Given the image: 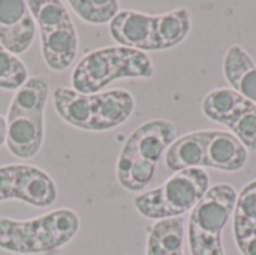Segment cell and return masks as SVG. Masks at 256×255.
<instances>
[{"mask_svg":"<svg viewBox=\"0 0 256 255\" xmlns=\"http://www.w3.org/2000/svg\"><path fill=\"white\" fill-rule=\"evenodd\" d=\"M111 38L120 44L140 51H159L156 42V15L138 11H120L110 23Z\"/></svg>","mask_w":256,"mask_h":255,"instance_id":"9","label":"cell"},{"mask_svg":"<svg viewBox=\"0 0 256 255\" xmlns=\"http://www.w3.org/2000/svg\"><path fill=\"white\" fill-rule=\"evenodd\" d=\"M66 6L82 21L88 24H110L120 12V3L116 0H69Z\"/></svg>","mask_w":256,"mask_h":255,"instance_id":"19","label":"cell"},{"mask_svg":"<svg viewBox=\"0 0 256 255\" xmlns=\"http://www.w3.org/2000/svg\"><path fill=\"white\" fill-rule=\"evenodd\" d=\"M208 189V174L202 168H188L171 176L164 185L138 194L134 198V206L147 219L178 218L192 212Z\"/></svg>","mask_w":256,"mask_h":255,"instance_id":"5","label":"cell"},{"mask_svg":"<svg viewBox=\"0 0 256 255\" xmlns=\"http://www.w3.org/2000/svg\"><path fill=\"white\" fill-rule=\"evenodd\" d=\"M164 255H183V252H174V254H164Z\"/></svg>","mask_w":256,"mask_h":255,"instance_id":"24","label":"cell"},{"mask_svg":"<svg viewBox=\"0 0 256 255\" xmlns=\"http://www.w3.org/2000/svg\"><path fill=\"white\" fill-rule=\"evenodd\" d=\"M36 36V23L32 14L26 15L22 20L0 24V44L2 47L14 56L24 54L33 44Z\"/></svg>","mask_w":256,"mask_h":255,"instance_id":"17","label":"cell"},{"mask_svg":"<svg viewBox=\"0 0 256 255\" xmlns=\"http://www.w3.org/2000/svg\"><path fill=\"white\" fill-rule=\"evenodd\" d=\"M27 8L36 23L38 32L57 27L72 21L66 2L60 0H28Z\"/></svg>","mask_w":256,"mask_h":255,"instance_id":"20","label":"cell"},{"mask_svg":"<svg viewBox=\"0 0 256 255\" xmlns=\"http://www.w3.org/2000/svg\"><path fill=\"white\" fill-rule=\"evenodd\" d=\"M80 231V216L72 209H56L20 221L0 216V249L12 254H48L70 243Z\"/></svg>","mask_w":256,"mask_h":255,"instance_id":"2","label":"cell"},{"mask_svg":"<svg viewBox=\"0 0 256 255\" xmlns=\"http://www.w3.org/2000/svg\"><path fill=\"white\" fill-rule=\"evenodd\" d=\"M236 189L228 183L210 186L189 218L188 239L192 255H225L222 231L234 213Z\"/></svg>","mask_w":256,"mask_h":255,"instance_id":"6","label":"cell"},{"mask_svg":"<svg viewBox=\"0 0 256 255\" xmlns=\"http://www.w3.org/2000/svg\"><path fill=\"white\" fill-rule=\"evenodd\" d=\"M57 197L56 182L42 168L27 164L0 167V203L15 200L33 207H48Z\"/></svg>","mask_w":256,"mask_h":255,"instance_id":"7","label":"cell"},{"mask_svg":"<svg viewBox=\"0 0 256 255\" xmlns=\"http://www.w3.org/2000/svg\"><path fill=\"white\" fill-rule=\"evenodd\" d=\"M40 51L45 65L56 72L66 71L78 53V33L74 21L39 30Z\"/></svg>","mask_w":256,"mask_h":255,"instance_id":"10","label":"cell"},{"mask_svg":"<svg viewBox=\"0 0 256 255\" xmlns=\"http://www.w3.org/2000/svg\"><path fill=\"white\" fill-rule=\"evenodd\" d=\"M206 140L207 131L190 132L177 138L165 152V165L174 173L206 167Z\"/></svg>","mask_w":256,"mask_h":255,"instance_id":"14","label":"cell"},{"mask_svg":"<svg viewBox=\"0 0 256 255\" xmlns=\"http://www.w3.org/2000/svg\"><path fill=\"white\" fill-rule=\"evenodd\" d=\"M192 27L189 9L178 8L162 15H156V42L158 50H168L182 44Z\"/></svg>","mask_w":256,"mask_h":255,"instance_id":"16","label":"cell"},{"mask_svg":"<svg viewBox=\"0 0 256 255\" xmlns=\"http://www.w3.org/2000/svg\"><path fill=\"white\" fill-rule=\"evenodd\" d=\"M158 164L146 161H120L117 159L116 177L122 188L129 192L144 191L156 174Z\"/></svg>","mask_w":256,"mask_h":255,"instance_id":"18","label":"cell"},{"mask_svg":"<svg viewBox=\"0 0 256 255\" xmlns=\"http://www.w3.org/2000/svg\"><path fill=\"white\" fill-rule=\"evenodd\" d=\"M52 104L57 114L68 125L92 132L122 126L135 110V98L124 89L86 95L75 92L72 87H56L52 90Z\"/></svg>","mask_w":256,"mask_h":255,"instance_id":"1","label":"cell"},{"mask_svg":"<svg viewBox=\"0 0 256 255\" xmlns=\"http://www.w3.org/2000/svg\"><path fill=\"white\" fill-rule=\"evenodd\" d=\"M248 159L249 150L231 132L207 131L206 167L234 173L242 170Z\"/></svg>","mask_w":256,"mask_h":255,"instance_id":"11","label":"cell"},{"mask_svg":"<svg viewBox=\"0 0 256 255\" xmlns=\"http://www.w3.org/2000/svg\"><path fill=\"white\" fill-rule=\"evenodd\" d=\"M250 105L254 104L234 89L220 87L206 95L202 101V111L210 120L228 126L238 114L246 111Z\"/></svg>","mask_w":256,"mask_h":255,"instance_id":"15","label":"cell"},{"mask_svg":"<svg viewBox=\"0 0 256 255\" xmlns=\"http://www.w3.org/2000/svg\"><path fill=\"white\" fill-rule=\"evenodd\" d=\"M234 237L243 255H256V180L243 186L234 207Z\"/></svg>","mask_w":256,"mask_h":255,"instance_id":"12","label":"cell"},{"mask_svg":"<svg viewBox=\"0 0 256 255\" xmlns=\"http://www.w3.org/2000/svg\"><path fill=\"white\" fill-rule=\"evenodd\" d=\"M6 132H8V125H6V117L0 114V147L6 143Z\"/></svg>","mask_w":256,"mask_h":255,"instance_id":"23","label":"cell"},{"mask_svg":"<svg viewBox=\"0 0 256 255\" xmlns=\"http://www.w3.org/2000/svg\"><path fill=\"white\" fill-rule=\"evenodd\" d=\"M176 140L177 128L172 122L165 119L146 122L128 137L118 159L158 164Z\"/></svg>","mask_w":256,"mask_h":255,"instance_id":"8","label":"cell"},{"mask_svg":"<svg viewBox=\"0 0 256 255\" xmlns=\"http://www.w3.org/2000/svg\"><path fill=\"white\" fill-rule=\"evenodd\" d=\"M50 83L44 75L28 77L15 90L6 114V147L18 159L34 158L44 144V113L48 102Z\"/></svg>","mask_w":256,"mask_h":255,"instance_id":"3","label":"cell"},{"mask_svg":"<svg viewBox=\"0 0 256 255\" xmlns=\"http://www.w3.org/2000/svg\"><path fill=\"white\" fill-rule=\"evenodd\" d=\"M28 80V69L16 56L6 51L0 44V89L18 90Z\"/></svg>","mask_w":256,"mask_h":255,"instance_id":"21","label":"cell"},{"mask_svg":"<svg viewBox=\"0 0 256 255\" xmlns=\"http://www.w3.org/2000/svg\"><path fill=\"white\" fill-rule=\"evenodd\" d=\"M226 128L232 135L248 149L256 150V105H250L246 111L238 114Z\"/></svg>","mask_w":256,"mask_h":255,"instance_id":"22","label":"cell"},{"mask_svg":"<svg viewBox=\"0 0 256 255\" xmlns=\"http://www.w3.org/2000/svg\"><path fill=\"white\" fill-rule=\"evenodd\" d=\"M154 66L150 57L128 47H105L87 53L74 68L72 89L80 93H99L120 78H152Z\"/></svg>","mask_w":256,"mask_h":255,"instance_id":"4","label":"cell"},{"mask_svg":"<svg viewBox=\"0 0 256 255\" xmlns=\"http://www.w3.org/2000/svg\"><path fill=\"white\" fill-rule=\"evenodd\" d=\"M224 75L231 89L256 105V63L240 45L228 48L224 60Z\"/></svg>","mask_w":256,"mask_h":255,"instance_id":"13","label":"cell"}]
</instances>
